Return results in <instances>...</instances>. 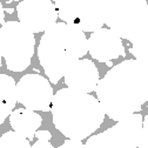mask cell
I'll return each mask as SVG.
<instances>
[{
  "instance_id": "cell-1",
  "label": "cell",
  "mask_w": 148,
  "mask_h": 148,
  "mask_svg": "<svg viewBox=\"0 0 148 148\" xmlns=\"http://www.w3.org/2000/svg\"><path fill=\"white\" fill-rule=\"evenodd\" d=\"M95 92L103 113L114 121L140 112L148 99L147 64L129 59L113 66Z\"/></svg>"
},
{
  "instance_id": "cell-2",
  "label": "cell",
  "mask_w": 148,
  "mask_h": 148,
  "mask_svg": "<svg viewBox=\"0 0 148 148\" xmlns=\"http://www.w3.org/2000/svg\"><path fill=\"white\" fill-rule=\"evenodd\" d=\"M51 112L54 127L71 140H84L102 125L105 113L93 95L69 88L53 95Z\"/></svg>"
},
{
  "instance_id": "cell-3",
  "label": "cell",
  "mask_w": 148,
  "mask_h": 148,
  "mask_svg": "<svg viewBox=\"0 0 148 148\" xmlns=\"http://www.w3.org/2000/svg\"><path fill=\"white\" fill-rule=\"evenodd\" d=\"M87 52V38L82 31L65 23H57L41 36L38 58L47 78L55 85Z\"/></svg>"
},
{
  "instance_id": "cell-4",
  "label": "cell",
  "mask_w": 148,
  "mask_h": 148,
  "mask_svg": "<svg viewBox=\"0 0 148 148\" xmlns=\"http://www.w3.org/2000/svg\"><path fill=\"white\" fill-rule=\"evenodd\" d=\"M35 38L18 21H7L0 27V53L7 69L23 72L29 65L34 54Z\"/></svg>"
},
{
  "instance_id": "cell-5",
  "label": "cell",
  "mask_w": 148,
  "mask_h": 148,
  "mask_svg": "<svg viewBox=\"0 0 148 148\" xmlns=\"http://www.w3.org/2000/svg\"><path fill=\"white\" fill-rule=\"evenodd\" d=\"M97 4L86 1H54L58 18L84 33L97 32L103 26V18L101 11L95 7Z\"/></svg>"
},
{
  "instance_id": "cell-6",
  "label": "cell",
  "mask_w": 148,
  "mask_h": 148,
  "mask_svg": "<svg viewBox=\"0 0 148 148\" xmlns=\"http://www.w3.org/2000/svg\"><path fill=\"white\" fill-rule=\"evenodd\" d=\"M53 88L40 74H26L16 84V101L31 110L49 112Z\"/></svg>"
},
{
  "instance_id": "cell-7",
  "label": "cell",
  "mask_w": 148,
  "mask_h": 148,
  "mask_svg": "<svg viewBox=\"0 0 148 148\" xmlns=\"http://www.w3.org/2000/svg\"><path fill=\"white\" fill-rule=\"evenodd\" d=\"M19 23L31 33L47 31L57 24L58 13L51 0H24L16 6Z\"/></svg>"
},
{
  "instance_id": "cell-8",
  "label": "cell",
  "mask_w": 148,
  "mask_h": 148,
  "mask_svg": "<svg viewBox=\"0 0 148 148\" xmlns=\"http://www.w3.org/2000/svg\"><path fill=\"white\" fill-rule=\"evenodd\" d=\"M87 46L92 58L100 62H112V60L126 54L121 38L109 28L93 32L87 40Z\"/></svg>"
},
{
  "instance_id": "cell-9",
  "label": "cell",
  "mask_w": 148,
  "mask_h": 148,
  "mask_svg": "<svg viewBox=\"0 0 148 148\" xmlns=\"http://www.w3.org/2000/svg\"><path fill=\"white\" fill-rule=\"evenodd\" d=\"M65 84L69 89L89 94L95 90L100 80L99 71L93 61L80 59L65 74Z\"/></svg>"
},
{
  "instance_id": "cell-10",
  "label": "cell",
  "mask_w": 148,
  "mask_h": 148,
  "mask_svg": "<svg viewBox=\"0 0 148 148\" xmlns=\"http://www.w3.org/2000/svg\"><path fill=\"white\" fill-rule=\"evenodd\" d=\"M142 115L134 113L118 121L116 125L109 129L118 140L121 148H136L142 133Z\"/></svg>"
},
{
  "instance_id": "cell-11",
  "label": "cell",
  "mask_w": 148,
  "mask_h": 148,
  "mask_svg": "<svg viewBox=\"0 0 148 148\" xmlns=\"http://www.w3.org/2000/svg\"><path fill=\"white\" fill-rule=\"evenodd\" d=\"M10 123L13 131L32 140L35 132L42 123V118L34 110L27 108H16L10 115Z\"/></svg>"
},
{
  "instance_id": "cell-12",
  "label": "cell",
  "mask_w": 148,
  "mask_h": 148,
  "mask_svg": "<svg viewBox=\"0 0 148 148\" xmlns=\"http://www.w3.org/2000/svg\"><path fill=\"white\" fill-rule=\"evenodd\" d=\"M16 103V84L7 74H0V125L11 115Z\"/></svg>"
},
{
  "instance_id": "cell-13",
  "label": "cell",
  "mask_w": 148,
  "mask_h": 148,
  "mask_svg": "<svg viewBox=\"0 0 148 148\" xmlns=\"http://www.w3.org/2000/svg\"><path fill=\"white\" fill-rule=\"evenodd\" d=\"M85 148H121L118 140L110 132V129H106L105 132L99 133L97 135L90 136L86 145Z\"/></svg>"
},
{
  "instance_id": "cell-14",
  "label": "cell",
  "mask_w": 148,
  "mask_h": 148,
  "mask_svg": "<svg viewBox=\"0 0 148 148\" xmlns=\"http://www.w3.org/2000/svg\"><path fill=\"white\" fill-rule=\"evenodd\" d=\"M0 148H31V143L21 134L11 131L0 136Z\"/></svg>"
},
{
  "instance_id": "cell-15",
  "label": "cell",
  "mask_w": 148,
  "mask_h": 148,
  "mask_svg": "<svg viewBox=\"0 0 148 148\" xmlns=\"http://www.w3.org/2000/svg\"><path fill=\"white\" fill-rule=\"evenodd\" d=\"M147 121H148V116L143 118V125H142V133H141V138H140V142H139V148H147Z\"/></svg>"
},
{
  "instance_id": "cell-16",
  "label": "cell",
  "mask_w": 148,
  "mask_h": 148,
  "mask_svg": "<svg viewBox=\"0 0 148 148\" xmlns=\"http://www.w3.org/2000/svg\"><path fill=\"white\" fill-rule=\"evenodd\" d=\"M59 148H85V145L80 140H66Z\"/></svg>"
},
{
  "instance_id": "cell-17",
  "label": "cell",
  "mask_w": 148,
  "mask_h": 148,
  "mask_svg": "<svg viewBox=\"0 0 148 148\" xmlns=\"http://www.w3.org/2000/svg\"><path fill=\"white\" fill-rule=\"evenodd\" d=\"M34 136L38 138V140H45V141H49L52 138V135L48 131H36Z\"/></svg>"
},
{
  "instance_id": "cell-18",
  "label": "cell",
  "mask_w": 148,
  "mask_h": 148,
  "mask_svg": "<svg viewBox=\"0 0 148 148\" xmlns=\"http://www.w3.org/2000/svg\"><path fill=\"white\" fill-rule=\"evenodd\" d=\"M31 148H54V147H53V145L49 141L38 140L33 146H31Z\"/></svg>"
},
{
  "instance_id": "cell-19",
  "label": "cell",
  "mask_w": 148,
  "mask_h": 148,
  "mask_svg": "<svg viewBox=\"0 0 148 148\" xmlns=\"http://www.w3.org/2000/svg\"><path fill=\"white\" fill-rule=\"evenodd\" d=\"M4 20H5V12H4L3 4L0 3V24H4Z\"/></svg>"
},
{
  "instance_id": "cell-20",
  "label": "cell",
  "mask_w": 148,
  "mask_h": 148,
  "mask_svg": "<svg viewBox=\"0 0 148 148\" xmlns=\"http://www.w3.org/2000/svg\"><path fill=\"white\" fill-rule=\"evenodd\" d=\"M0 68H1V53H0Z\"/></svg>"
}]
</instances>
